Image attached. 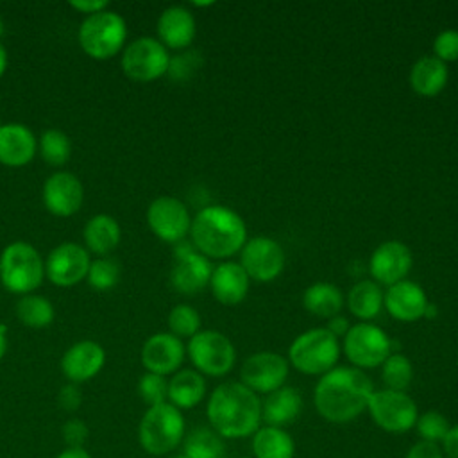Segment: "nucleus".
Here are the masks:
<instances>
[{"instance_id": "10", "label": "nucleus", "mask_w": 458, "mask_h": 458, "mask_svg": "<svg viewBox=\"0 0 458 458\" xmlns=\"http://www.w3.org/2000/svg\"><path fill=\"white\" fill-rule=\"evenodd\" d=\"M367 411L377 428L386 433H406L415 428L419 410L415 401L406 392L397 390H374Z\"/></svg>"}, {"instance_id": "42", "label": "nucleus", "mask_w": 458, "mask_h": 458, "mask_svg": "<svg viewBox=\"0 0 458 458\" xmlns=\"http://www.w3.org/2000/svg\"><path fill=\"white\" fill-rule=\"evenodd\" d=\"M63 440L66 444V447H84L86 440H88V426L84 420L81 419H68L63 424Z\"/></svg>"}, {"instance_id": "18", "label": "nucleus", "mask_w": 458, "mask_h": 458, "mask_svg": "<svg viewBox=\"0 0 458 458\" xmlns=\"http://www.w3.org/2000/svg\"><path fill=\"white\" fill-rule=\"evenodd\" d=\"M186 347L172 333H156L141 347V363L147 372L168 376L175 374L184 361Z\"/></svg>"}, {"instance_id": "31", "label": "nucleus", "mask_w": 458, "mask_h": 458, "mask_svg": "<svg viewBox=\"0 0 458 458\" xmlns=\"http://www.w3.org/2000/svg\"><path fill=\"white\" fill-rule=\"evenodd\" d=\"M347 308L349 311L367 322L372 320L379 315L381 308H383V290L376 281H358L347 293Z\"/></svg>"}, {"instance_id": "29", "label": "nucleus", "mask_w": 458, "mask_h": 458, "mask_svg": "<svg viewBox=\"0 0 458 458\" xmlns=\"http://www.w3.org/2000/svg\"><path fill=\"white\" fill-rule=\"evenodd\" d=\"M86 247L95 254H107L120 243V225L118 222L106 213L95 215L89 218L82 231Z\"/></svg>"}, {"instance_id": "34", "label": "nucleus", "mask_w": 458, "mask_h": 458, "mask_svg": "<svg viewBox=\"0 0 458 458\" xmlns=\"http://www.w3.org/2000/svg\"><path fill=\"white\" fill-rule=\"evenodd\" d=\"M381 379L385 388L406 392L413 379L411 361L401 352H392L381 365Z\"/></svg>"}, {"instance_id": "37", "label": "nucleus", "mask_w": 458, "mask_h": 458, "mask_svg": "<svg viewBox=\"0 0 458 458\" xmlns=\"http://www.w3.org/2000/svg\"><path fill=\"white\" fill-rule=\"evenodd\" d=\"M415 429H417L420 440L433 442V444L440 445V442L451 429V424L444 413H440L437 410H428L417 417Z\"/></svg>"}, {"instance_id": "53", "label": "nucleus", "mask_w": 458, "mask_h": 458, "mask_svg": "<svg viewBox=\"0 0 458 458\" xmlns=\"http://www.w3.org/2000/svg\"><path fill=\"white\" fill-rule=\"evenodd\" d=\"M170 458H186L184 454H174V456H170Z\"/></svg>"}, {"instance_id": "33", "label": "nucleus", "mask_w": 458, "mask_h": 458, "mask_svg": "<svg viewBox=\"0 0 458 458\" xmlns=\"http://www.w3.org/2000/svg\"><path fill=\"white\" fill-rule=\"evenodd\" d=\"M16 315L27 327H45L54 320V306L43 295H23L16 304Z\"/></svg>"}, {"instance_id": "28", "label": "nucleus", "mask_w": 458, "mask_h": 458, "mask_svg": "<svg viewBox=\"0 0 458 458\" xmlns=\"http://www.w3.org/2000/svg\"><path fill=\"white\" fill-rule=\"evenodd\" d=\"M254 458H293L295 442L292 435L283 428L259 426L252 435Z\"/></svg>"}, {"instance_id": "17", "label": "nucleus", "mask_w": 458, "mask_h": 458, "mask_svg": "<svg viewBox=\"0 0 458 458\" xmlns=\"http://www.w3.org/2000/svg\"><path fill=\"white\" fill-rule=\"evenodd\" d=\"M413 265L410 249L399 240H388L379 243L370 259L369 270L377 284L392 286L403 281Z\"/></svg>"}, {"instance_id": "44", "label": "nucleus", "mask_w": 458, "mask_h": 458, "mask_svg": "<svg viewBox=\"0 0 458 458\" xmlns=\"http://www.w3.org/2000/svg\"><path fill=\"white\" fill-rule=\"evenodd\" d=\"M404 458H445L442 453V447L438 444L433 442H426V440H419L415 442L408 453L404 454Z\"/></svg>"}, {"instance_id": "27", "label": "nucleus", "mask_w": 458, "mask_h": 458, "mask_svg": "<svg viewBox=\"0 0 458 458\" xmlns=\"http://www.w3.org/2000/svg\"><path fill=\"white\" fill-rule=\"evenodd\" d=\"M206 379L195 369L177 370L168 381V403L179 410L195 408L206 397Z\"/></svg>"}, {"instance_id": "45", "label": "nucleus", "mask_w": 458, "mask_h": 458, "mask_svg": "<svg viewBox=\"0 0 458 458\" xmlns=\"http://www.w3.org/2000/svg\"><path fill=\"white\" fill-rule=\"evenodd\" d=\"M440 447L445 458H458V424L451 426V429L440 442Z\"/></svg>"}, {"instance_id": "47", "label": "nucleus", "mask_w": 458, "mask_h": 458, "mask_svg": "<svg viewBox=\"0 0 458 458\" xmlns=\"http://www.w3.org/2000/svg\"><path fill=\"white\" fill-rule=\"evenodd\" d=\"M326 329H327L331 335H335V336L338 338V336H345L347 331L351 329V326H349V320H347L345 317L335 315V317H331V318L327 320Z\"/></svg>"}, {"instance_id": "43", "label": "nucleus", "mask_w": 458, "mask_h": 458, "mask_svg": "<svg viewBox=\"0 0 458 458\" xmlns=\"http://www.w3.org/2000/svg\"><path fill=\"white\" fill-rule=\"evenodd\" d=\"M57 401H59V404H61L63 410H66V411H75V410L81 406V403H82V394H81L79 385H75V383L64 385V386L59 390Z\"/></svg>"}, {"instance_id": "40", "label": "nucleus", "mask_w": 458, "mask_h": 458, "mask_svg": "<svg viewBox=\"0 0 458 458\" xmlns=\"http://www.w3.org/2000/svg\"><path fill=\"white\" fill-rule=\"evenodd\" d=\"M433 55L442 63L458 61V30L445 29L437 34L433 41Z\"/></svg>"}, {"instance_id": "46", "label": "nucleus", "mask_w": 458, "mask_h": 458, "mask_svg": "<svg viewBox=\"0 0 458 458\" xmlns=\"http://www.w3.org/2000/svg\"><path fill=\"white\" fill-rule=\"evenodd\" d=\"M70 7L84 13V14H95L107 7L106 0H70Z\"/></svg>"}, {"instance_id": "26", "label": "nucleus", "mask_w": 458, "mask_h": 458, "mask_svg": "<svg viewBox=\"0 0 458 458\" xmlns=\"http://www.w3.org/2000/svg\"><path fill=\"white\" fill-rule=\"evenodd\" d=\"M449 79L447 64L435 55H424L417 59L410 70L408 81L411 89L420 97L438 95Z\"/></svg>"}, {"instance_id": "49", "label": "nucleus", "mask_w": 458, "mask_h": 458, "mask_svg": "<svg viewBox=\"0 0 458 458\" xmlns=\"http://www.w3.org/2000/svg\"><path fill=\"white\" fill-rule=\"evenodd\" d=\"M7 351V326L0 324V361Z\"/></svg>"}, {"instance_id": "48", "label": "nucleus", "mask_w": 458, "mask_h": 458, "mask_svg": "<svg viewBox=\"0 0 458 458\" xmlns=\"http://www.w3.org/2000/svg\"><path fill=\"white\" fill-rule=\"evenodd\" d=\"M55 458H91L86 447H64Z\"/></svg>"}, {"instance_id": "24", "label": "nucleus", "mask_w": 458, "mask_h": 458, "mask_svg": "<svg viewBox=\"0 0 458 458\" xmlns=\"http://www.w3.org/2000/svg\"><path fill=\"white\" fill-rule=\"evenodd\" d=\"M38 141L32 131L23 123H4L0 127V163L7 166H23L32 161Z\"/></svg>"}, {"instance_id": "2", "label": "nucleus", "mask_w": 458, "mask_h": 458, "mask_svg": "<svg viewBox=\"0 0 458 458\" xmlns=\"http://www.w3.org/2000/svg\"><path fill=\"white\" fill-rule=\"evenodd\" d=\"M206 415L222 438L252 437L261 426V399L243 383L225 381L209 394Z\"/></svg>"}, {"instance_id": "14", "label": "nucleus", "mask_w": 458, "mask_h": 458, "mask_svg": "<svg viewBox=\"0 0 458 458\" xmlns=\"http://www.w3.org/2000/svg\"><path fill=\"white\" fill-rule=\"evenodd\" d=\"M147 222L152 233L168 243L182 242L191 227L188 208L170 195H161L150 202L147 209Z\"/></svg>"}, {"instance_id": "3", "label": "nucleus", "mask_w": 458, "mask_h": 458, "mask_svg": "<svg viewBox=\"0 0 458 458\" xmlns=\"http://www.w3.org/2000/svg\"><path fill=\"white\" fill-rule=\"evenodd\" d=\"M191 243L206 258H231L247 242L243 218L227 206H206L191 220Z\"/></svg>"}, {"instance_id": "4", "label": "nucleus", "mask_w": 458, "mask_h": 458, "mask_svg": "<svg viewBox=\"0 0 458 458\" xmlns=\"http://www.w3.org/2000/svg\"><path fill=\"white\" fill-rule=\"evenodd\" d=\"M186 435L182 411L174 404L161 403L148 406L138 424V442L152 456H165L175 451Z\"/></svg>"}, {"instance_id": "16", "label": "nucleus", "mask_w": 458, "mask_h": 458, "mask_svg": "<svg viewBox=\"0 0 458 458\" xmlns=\"http://www.w3.org/2000/svg\"><path fill=\"white\" fill-rule=\"evenodd\" d=\"M213 267L206 256L193 250L191 245L179 242L175 252V263L170 274L172 286L184 295H195L202 292L211 279Z\"/></svg>"}, {"instance_id": "15", "label": "nucleus", "mask_w": 458, "mask_h": 458, "mask_svg": "<svg viewBox=\"0 0 458 458\" xmlns=\"http://www.w3.org/2000/svg\"><path fill=\"white\" fill-rule=\"evenodd\" d=\"M89 265L91 259L86 247L64 242L47 256L45 274L57 286H73L88 276Z\"/></svg>"}, {"instance_id": "30", "label": "nucleus", "mask_w": 458, "mask_h": 458, "mask_svg": "<svg viewBox=\"0 0 458 458\" xmlns=\"http://www.w3.org/2000/svg\"><path fill=\"white\" fill-rule=\"evenodd\" d=\"M302 306L311 315L329 320L331 317L340 315V310L344 308V295L333 283L318 281L304 290Z\"/></svg>"}, {"instance_id": "13", "label": "nucleus", "mask_w": 458, "mask_h": 458, "mask_svg": "<svg viewBox=\"0 0 458 458\" xmlns=\"http://www.w3.org/2000/svg\"><path fill=\"white\" fill-rule=\"evenodd\" d=\"M240 265L249 279L258 283L274 281L284 268V250L268 236H254L240 250Z\"/></svg>"}, {"instance_id": "6", "label": "nucleus", "mask_w": 458, "mask_h": 458, "mask_svg": "<svg viewBox=\"0 0 458 458\" xmlns=\"http://www.w3.org/2000/svg\"><path fill=\"white\" fill-rule=\"evenodd\" d=\"M45 276L39 252L27 242H13L0 254V281L13 293L29 295Z\"/></svg>"}, {"instance_id": "1", "label": "nucleus", "mask_w": 458, "mask_h": 458, "mask_svg": "<svg viewBox=\"0 0 458 458\" xmlns=\"http://www.w3.org/2000/svg\"><path fill=\"white\" fill-rule=\"evenodd\" d=\"M374 392L370 377L356 367H335L322 374L313 390L317 413L333 424L358 419Z\"/></svg>"}, {"instance_id": "54", "label": "nucleus", "mask_w": 458, "mask_h": 458, "mask_svg": "<svg viewBox=\"0 0 458 458\" xmlns=\"http://www.w3.org/2000/svg\"><path fill=\"white\" fill-rule=\"evenodd\" d=\"M2 125H4V123H2V120H0V127H2Z\"/></svg>"}, {"instance_id": "35", "label": "nucleus", "mask_w": 458, "mask_h": 458, "mask_svg": "<svg viewBox=\"0 0 458 458\" xmlns=\"http://www.w3.org/2000/svg\"><path fill=\"white\" fill-rule=\"evenodd\" d=\"M39 154L41 157L54 166H61L68 161L72 154L70 138L59 129H47L39 138Z\"/></svg>"}, {"instance_id": "38", "label": "nucleus", "mask_w": 458, "mask_h": 458, "mask_svg": "<svg viewBox=\"0 0 458 458\" xmlns=\"http://www.w3.org/2000/svg\"><path fill=\"white\" fill-rule=\"evenodd\" d=\"M86 277H88V283L91 284V288L106 292V290H111L118 283L120 267L116 261H113L109 258H98V259L91 261Z\"/></svg>"}, {"instance_id": "20", "label": "nucleus", "mask_w": 458, "mask_h": 458, "mask_svg": "<svg viewBox=\"0 0 458 458\" xmlns=\"http://www.w3.org/2000/svg\"><path fill=\"white\" fill-rule=\"evenodd\" d=\"M429 301L426 292L413 281L403 279L386 288L383 293V306L386 311L401 322H415L424 318Z\"/></svg>"}, {"instance_id": "41", "label": "nucleus", "mask_w": 458, "mask_h": 458, "mask_svg": "<svg viewBox=\"0 0 458 458\" xmlns=\"http://www.w3.org/2000/svg\"><path fill=\"white\" fill-rule=\"evenodd\" d=\"M200 55L197 52H186L175 57H170V64H168V75L175 81H184L188 79L200 64Z\"/></svg>"}, {"instance_id": "8", "label": "nucleus", "mask_w": 458, "mask_h": 458, "mask_svg": "<svg viewBox=\"0 0 458 458\" xmlns=\"http://www.w3.org/2000/svg\"><path fill=\"white\" fill-rule=\"evenodd\" d=\"M186 352L197 372L202 376L220 377L233 370L236 349L233 342L213 329H204L193 335L186 345Z\"/></svg>"}, {"instance_id": "22", "label": "nucleus", "mask_w": 458, "mask_h": 458, "mask_svg": "<svg viewBox=\"0 0 458 458\" xmlns=\"http://www.w3.org/2000/svg\"><path fill=\"white\" fill-rule=\"evenodd\" d=\"M250 279L236 261H222L211 272L209 288L213 297L225 306L240 304L249 293Z\"/></svg>"}, {"instance_id": "32", "label": "nucleus", "mask_w": 458, "mask_h": 458, "mask_svg": "<svg viewBox=\"0 0 458 458\" xmlns=\"http://www.w3.org/2000/svg\"><path fill=\"white\" fill-rule=\"evenodd\" d=\"M182 454L186 458H224V438L209 426H199L184 435Z\"/></svg>"}, {"instance_id": "50", "label": "nucleus", "mask_w": 458, "mask_h": 458, "mask_svg": "<svg viewBox=\"0 0 458 458\" xmlns=\"http://www.w3.org/2000/svg\"><path fill=\"white\" fill-rule=\"evenodd\" d=\"M5 66H7V52H5V48L0 45V77L4 75Z\"/></svg>"}, {"instance_id": "5", "label": "nucleus", "mask_w": 458, "mask_h": 458, "mask_svg": "<svg viewBox=\"0 0 458 458\" xmlns=\"http://www.w3.org/2000/svg\"><path fill=\"white\" fill-rule=\"evenodd\" d=\"M340 342L326 327H313L299 335L288 347V363L310 376H322L336 367Z\"/></svg>"}, {"instance_id": "23", "label": "nucleus", "mask_w": 458, "mask_h": 458, "mask_svg": "<svg viewBox=\"0 0 458 458\" xmlns=\"http://www.w3.org/2000/svg\"><path fill=\"white\" fill-rule=\"evenodd\" d=\"M302 411V395L293 386H281L261 401V422L265 426L286 428L293 424Z\"/></svg>"}, {"instance_id": "7", "label": "nucleus", "mask_w": 458, "mask_h": 458, "mask_svg": "<svg viewBox=\"0 0 458 458\" xmlns=\"http://www.w3.org/2000/svg\"><path fill=\"white\" fill-rule=\"evenodd\" d=\"M125 20L114 11H100L82 20L79 27V43L93 59L113 57L125 43Z\"/></svg>"}, {"instance_id": "36", "label": "nucleus", "mask_w": 458, "mask_h": 458, "mask_svg": "<svg viewBox=\"0 0 458 458\" xmlns=\"http://www.w3.org/2000/svg\"><path fill=\"white\" fill-rule=\"evenodd\" d=\"M168 329L174 336L191 338L200 331V315L190 304H177L168 313Z\"/></svg>"}, {"instance_id": "11", "label": "nucleus", "mask_w": 458, "mask_h": 458, "mask_svg": "<svg viewBox=\"0 0 458 458\" xmlns=\"http://www.w3.org/2000/svg\"><path fill=\"white\" fill-rule=\"evenodd\" d=\"M170 55L166 47L150 36L131 41L122 54L123 73L140 82H150L168 72Z\"/></svg>"}, {"instance_id": "19", "label": "nucleus", "mask_w": 458, "mask_h": 458, "mask_svg": "<svg viewBox=\"0 0 458 458\" xmlns=\"http://www.w3.org/2000/svg\"><path fill=\"white\" fill-rule=\"evenodd\" d=\"M84 199L81 181L70 172H55L43 184V204L55 216H72Z\"/></svg>"}, {"instance_id": "51", "label": "nucleus", "mask_w": 458, "mask_h": 458, "mask_svg": "<svg viewBox=\"0 0 458 458\" xmlns=\"http://www.w3.org/2000/svg\"><path fill=\"white\" fill-rule=\"evenodd\" d=\"M437 313H438V310L435 308V304H428V308H426V313H424V318H435L437 317Z\"/></svg>"}, {"instance_id": "25", "label": "nucleus", "mask_w": 458, "mask_h": 458, "mask_svg": "<svg viewBox=\"0 0 458 458\" xmlns=\"http://www.w3.org/2000/svg\"><path fill=\"white\" fill-rule=\"evenodd\" d=\"M157 36L166 48H186L195 38V18L182 5L166 7L157 18Z\"/></svg>"}, {"instance_id": "52", "label": "nucleus", "mask_w": 458, "mask_h": 458, "mask_svg": "<svg viewBox=\"0 0 458 458\" xmlns=\"http://www.w3.org/2000/svg\"><path fill=\"white\" fill-rule=\"evenodd\" d=\"M2 34H4V20L0 16V38H2Z\"/></svg>"}, {"instance_id": "9", "label": "nucleus", "mask_w": 458, "mask_h": 458, "mask_svg": "<svg viewBox=\"0 0 458 458\" xmlns=\"http://www.w3.org/2000/svg\"><path fill=\"white\" fill-rule=\"evenodd\" d=\"M342 345L347 360L360 370L383 365V361L394 352V342L388 338V335L381 327L369 322L351 326Z\"/></svg>"}, {"instance_id": "12", "label": "nucleus", "mask_w": 458, "mask_h": 458, "mask_svg": "<svg viewBox=\"0 0 458 458\" xmlns=\"http://www.w3.org/2000/svg\"><path fill=\"white\" fill-rule=\"evenodd\" d=\"M290 372V363L284 356L272 351H259L245 358L240 367V383L254 394H270L281 386Z\"/></svg>"}, {"instance_id": "21", "label": "nucleus", "mask_w": 458, "mask_h": 458, "mask_svg": "<svg viewBox=\"0 0 458 458\" xmlns=\"http://www.w3.org/2000/svg\"><path fill=\"white\" fill-rule=\"evenodd\" d=\"M106 363V352L93 340H81L66 349L61 358L63 374L70 383H84L95 377Z\"/></svg>"}, {"instance_id": "39", "label": "nucleus", "mask_w": 458, "mask_h": 458, "mask_svg": "<svg viewBox=\"0 0 458 458\" xmlns=\"http://www.w3.org/2000/svg\"><path fill=\"white\" fill-rule=\"evenodd\" d=\"M138 394L147 406L168 401V381L165 376L145 372L138 381Z\"/></svg>"}]
</instances>
